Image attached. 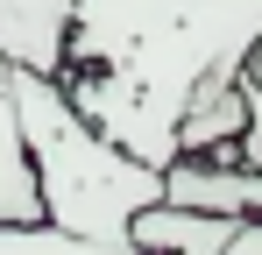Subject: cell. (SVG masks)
Instances as JSON below:
<instances>
[{"label": "cell", "instance_id": "6da1fadb", "mask_svg": "<svg viewBox=\"0 0 262 255\" xmlns=\"http://www.w3.org/2000/svg\"><path fill=\"white\" fill-rule=\"evenodd\" d=\"M7 92H14V128H21V156L36 170L43 220L64 234H85V241H128L135 213L163 199V170L114 149L57 92V78L7 71Z\"/></svg>", "mask_w": 262, "mask_h": 255}, {"label": "cell", "instance_id": "5b68a950", "mask_svg": "<svg viewBox=\"0 0 262 255\" xmlns=\"http://www.w3.org/2000/svg\"><path fill=\"white\" fill-rule=\"evenodd\" d=\"M220 255H262V220H234V234H227Z\"/></svg>", "mask_w": 262, "mask_h": 255}, {"label": "cell", "instance_id": "3957f363", "mask_svg": "<svg viewBox=\"0 0 262 255\" xmlns=\"http://www.w3.org/2000/svg\"><path fill=\"white\" fill-rule=\"evenodd\" d=\"M7 220H43V199H36V170L21 156L14 92H7V64H0V227H7Z\"/></svg>", "mask_w": 262, "mask_h": 255}, {"label": "cell", "instance_id": "277c9868", "mask_svg": "<svg viewBox=\"0 0 262 255\" xmlns=\"http://www.w3.org/2000/svg\"><path fill=\"white\" fill-rule=\"evenodd\" d=\"M241 92H248V135H241L220 163H262V50L248 57V71H241Z\"/></svg>", "mask_w": 262, "mask_h": 255}, {"label": "cell", "instance_id": "7a4b0ae2", "mask_svg": "<svg viewBox=\"0 0 262 255\" xmlns=\"http://www.w3.org/2000/svg\"><path fill=\"white\" fill-rule=\"evenodd\" d=\"M71 29H78V0H0V64L29 78H57Z\"/></svg>", "mask_w": 262, "mask_h": 255}]
</instances>
